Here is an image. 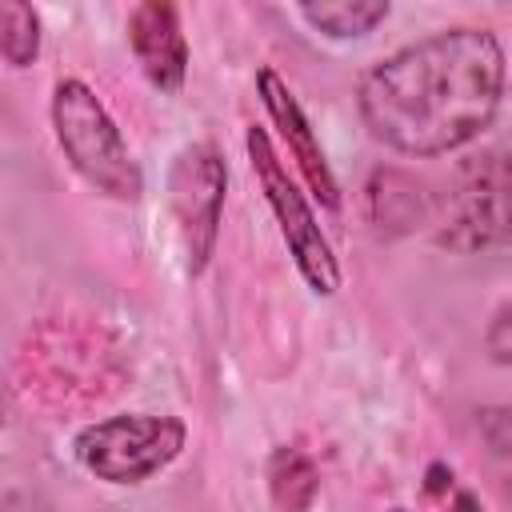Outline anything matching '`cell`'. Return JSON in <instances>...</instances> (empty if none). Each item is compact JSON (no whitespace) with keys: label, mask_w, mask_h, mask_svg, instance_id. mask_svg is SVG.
<instances>
[{"label":"cell","mask_w":512,"mask_h":512,"mask_svg":"<svg viewBox=\"0 0 512 512\" xmlns=\"http://www.w3.org/2000/svg\"><path fill=\"white\" fill-rule=\"evenodd\" d=\"M508 52L492 28H436L356 80V112L376 144L396 156L432 160L468 148L500 116Z\"/></svg>","instance_id":"1"},{"label":"cell","mask_w":512,"mask_h":512,"mask_svg":"<svg viewBox=\"0 0 512 512\" xmlns=\"http://www.w3.org/2000/svg\"><path fill=\"white\" fill-rule=\"evenodd\" d=\"M48 116L68 168L96 196H108L116 204H136L144 196V172L92 84H84L80 76H60L52 84Z\"/></svg>","instance_id":"2"},{"label":"cell","mask_w":512,"mask_h":512,"mask_svg":"<svg viewBox=\"0 0 512 512\" xmlns=\"http://www.w3.org/2000/svg\"><path fill=\"white\" fill-rule=\"evenodd\" d=\"M244 152H248V164H252V176L264 192V204L276 220V232L292 256V268L300 272V280L308 284V292L316 296H336L340 284H344V272H340V256L328 240V232L320 228V216L308 200V192L296 184V176L288 172V164L280 160L268 128L252 124L244 132Z\"/></svg>","instance_id":"3"},{"label":"cell","mask_w":512,"mask_h":512,"mask_svg":"<svg viewBox=\"0 0 512 512\" xmlns=\"http://www.w3.org/2000/svg\"><path fill=\"white\" fill-rule=\"evenodd\" d=\"M188 424L172 412H116L72 436L76 464L116 488H136L180 460Z\"/></svg>","instance_id":"4"},{"label":"cell","mask_w":512,"mask_h":512,"mask_svg":"<svg viewBox=\"0 0 512 512\" xmlns=\"http://www.w3.org/2000/svg\"><path fill=\"white\" fill-rule=\"evenodd\" d=\"M508 236H512V144H500L460 160L444 192L436 244L472 256L504 244Z\"/></svg>","instance_id":"5"},{"label":"cell","mask_w":512,"mask_h":512,"mask_svg":"<svg viewBox=\"0 0 512 512\" xmlns=\"http://www.w3.org/2000/svg\"><path fill=\"white\" fill-rule=\"evenodd\" d=\"M224 192H228V164L216 152V144H188L176 152L168 168V208L176 216L188 276H200L216 256Z\"/></svg>","instance_id":"6"},{"label":"cell","mask_w":512,"mask_h":512,"mask_svg":"<svg viewBox=\"0 0 512 512\" xmlns=\"http://www.w3.org/2000/svg\"><path fill=\"white\" fill-rule=\"evenodd\" d=\"M256 96H260V108H264L268 124L280 132V144L288 148L292 164L300 168L312 200L320 208H328V212H340V180H336V172H332V164L324 156V144H320V136H316L304 104L296 100V92L288 88V80L272 64H260V72H256Z\"/></svg>","instance_id":"7"},{"label":"cell","mask_w":512,"mask_h":512,"mask_svg":"<svg viewBox=\"0 0 512 512\" xmlns=\"http://www.w3.org/2000/svg\"><path fill=\"white\" fill-rule=\"evenodd\" d=\"M128 48L144 72V80L164 92L176 96L188 80V40H184V24H180V8L168 0H144L128 12Z\"/></svg>","instance_id":"8"},{"label":"cell","mask_w":512,"mask_h":512,"mask_svg":"<svg viewBox=\"0 0 512 512\" xmlns=\"http://www.w3.org/2000/svg\"><path fill=\"white\" fill-rule=\"evenodd\" d=\"M296 16L328 40H360L392 16V4L388 0H304L296 4Z\"/></svg>","instance_id":"9"},{"label":"cell","mask_w":512,"mask_h":512,"mask_svg":"<svg viewBox=\"0 0 512 512\" xmlns=\"http://www.w3.org/2000/svg\"><path fill=\"white\" fill-rule=\"evenodd\" d=\"M268 492L280 512H308L320 492V472L300 448H276L268 460Z\"/></svg>","instance_id":"10"},{"label":"cell","mask_w":512,"mask_h":512,"mask_svg":"<svg viewBox=\"0 0 512 512\" xmlns=\"http://www.w3.org/2000/svg\"><path fill=\"white\" fill-rule=\"evenodd\" d=\"M0 56L8 68H28L40 56V12L24 0L0 4Z\"/></svg>","instance_id":"11"},{"label":"cell","mask_w":512,"mask_h":512,"mask_svg":"<svg viewBox=\"0 0 512 512\" xmlns=\"http://www.w3.org/2000/svg\"><path fill=\"white\" fill-rule=\"evenodd\" d=\"M484 352H488L492 364L512 368V296L488 316V328H484Z\"/></svg>","instance_id":"12"},{"label":"cell","mask_w":512,"mask_h":512,"mask_svg":"<svg viewBox=\"0 0 512 512\" xmlns=\"http://www.w3.org/2000/svg\"><path fill=\"white\" fill-rule=\"evenodd\" d=\"M424 488H428V496H444V492L452 488V468H448V464H432Z\"/></svg>","instance_id":"13"},{"label":"cell","mask_w":512,"mask_h":512,"mask_svg":"<svg viewBox=\"0 0 512 512\" xmlns=\"http://www.w3.org/2000/svg\"><path fill=\"white\" fill-rule=\"evenodd\" d=\"M452 512H484V508H480V500H476L468 488H456V496H452Z\"/></svg>","instance_id":"14"},{"label":"cell","mask_w":512,"mask_h":512,"mask_svg":"<svg viewBox=\"0 0 512 512\" xmlns=\"http://www.w3.org/2000/svg\"><path fill=\"white\" fill-rule=\"evenodd\" d=\"M388 512H408V508H388Z\"/></svg>","instance_id":"15"}]
</instances>
